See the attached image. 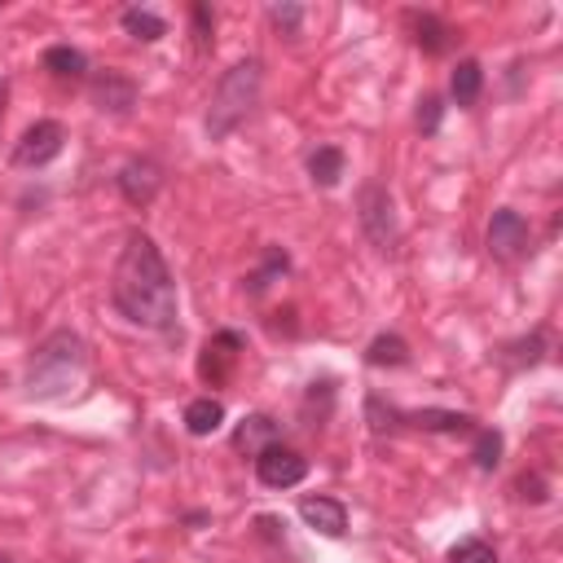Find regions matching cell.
Segmentation results:
<instances>
[{"mask_svg":"<svg viewBox=\"0 0 563 563\" xmlns=\"http://www.w3.org/2000/svg\"><path fill=\"white\" fill-rule=\"evenodd\" d=\"M224 427V405L216 400V396H198V400H189L185 405V431L189 435H216Z\"/></svg>","mask_w":563,"mask_h":563,"instance_id":"cell-13","label":"cell"},{"mask_svg":"<svg viewBox=\"0 0 563 563\" xmlns=\"http://www.w3.org/2000/svg\"><path fill=\"white\" fill-rule=\"evenodd\" d=\"M4 101H9V79L0 75V119H4Z\"/></svg>","mask_w":563,"mask_h":563,"instance_id":"cell-29","label":"cell"},{"mask_svg":"<svg viewBox=\"0 0 563 563\" xmlns=\"http://www.w3.org/2000/svg\"><path fill=\"white\" fill-rule=\"evenodd\" d=\"M528 246H532L528 220L519 211H510V207L493 211V220H488V255L501 260V264H515V260L528 255Z\"/></svg>","mask_w":563,"mask_h":563,"instance_id":"cell-5","label":"cell"},{"mask_svg":"<svg viewBox=\"0 0 563 563\" xmlns=\"http://www.w3.org/2000/svg\"><path fill=\"white\" fill-rule=\"evenodd\" d=\"M268 22L282 31V35H299V26H303V4H290V0H282V4H268Z\"/></svg>","mask_w":563,"mask_h":563,"instance_id":"cell-24","label":"cell"},{"mask_svg":"<svg viewBox=\"0 0 563 563\" xmlns=\"http://www.w3.org/2000/svg\"><path fill=\"white\" fill-rule=\"evenodd\" d=\"M449 563H497V550L488 541H479V537H466V541H457L449 550Z\"/></svg>","mask_w":563,"mask_h":563,"instance_id":"cell-23","label":"cell"},{"mask_svg":"<svg viewBox=\"0 0 563 563\" xmlns=\"http://www.w3.org/2000/svg\"><path fill=\"white\" fill-rule=\"evenodd\" d=\"M471 457H475L479 471H497V462H501V431L479 427L475 431V444H471Z\"/></svg>","mask_w":563,"mask_h":563,"instance_id":"cell-21","label":"cell"},{"mask_svg":"<svg viewBox=\"0 0 563 563\" xmlns=\"http://www.w3.org/2000/svg\"><path fill=\"white\" fill-rule=\"evenodd\" d=\"M119 26H123L132 40H141V44H154V40L167 35V22H163L158 13H150V9H123Z\"/></svg>","mask_w":563,"mask_h":563,"instance_id":"cell-18","label":"cell"},{"mask_svg":"<svg viewBox=\"0 0 563 563\" xmlns=\"http://www.w3.org/2000/svg\"><path fill=\"white\" fill-rule=\"evenodd\" d=\"M189 18H194V40H198V48H211V31H216L211 9H207V4H194Z\"/></svg>","mask_w":563,"mask_h":563,"instance_id":"cell-27","label":"cell"},{"mask_svg":"<svg viewBox=\"0 0 563 563\" xmlns=\"http://www.w3.org/2000/svg\"><path fill=\"white\" fill-rule=\"evenodd\" d=\"M0 563H18V559H9V554H0Z\"/></svg>","mask_w":563,"mask_h":563,"instance_id":"cell-30","label":"cell"},{"mask_svg":"<svg viewBox=\"0 0 563 563\" xmlns=\"http://www.w3.org/2000/svg\"><path fill=\"white\" fill-rule=\"evenodd\" d=\"M273 273H286V251H282V246H273V251H268V260H264V268H260V273L251 277V290L260 295V290L268 286V277H273Z\"/></svg>","mask_w":563,"mask_h":563,"instance_id":"cell-26","label":"cell"},{"mask_svg":"<svg viewBox=\"0 0 563 563\" xmlns=\"http://www.w3.org/2000/svg\"><path fill=\"white\" fill-rule=\"evenodd\" d=\"M519 493H523L528 501H545V497H550V493H545V479H541V475H523V479H519Z\"/></svg>","mask_w":563,"mask_h":563,"instance_id":"cell-28","label":"cell"},{"mask_svg":"<svg viewBox=\"0 0 563 563\" xmlns=\"http://www.w3.org/2000/svg\"><path fill=\"white\" fill-rule=\"evenodd\" d=\"M88 92H92V106L110 110V114H128L136 106V84L128 75H119V70H101Z\"/></svg>","mask_w":563,"mask_h":563,"instance_id":"cell-10","label":"cell"},{"mask_svg":"<svg viewBox=\"0 0 563 563\" xmlns=\"http://www.w3.org/2000/svg\"><path fill=\"white\" fill-rule=\"evenodd\" d=\"M44 70H53L57 79H79L88 70V57L79 48H70V44H53L44 53Z\"/></svg>","mask_w":563,"mask_h":563,"instance_id":"cell-19","label":"cell"},{"mask_svg":"<svg viewBox=\"0 0 563 563\" xmlns=\"http://www.w3.org/2000/svg\"><path fill=\"white\" fill-rule=\"evenodd\" d=\"M62 145H66V128H62L57 119H40V123H31V128L18 136L13 163H18V167H44V163H53V158L62 154Z\"/></svg>","mask_w":563,"mask_h":563,"instance_id":"cell-6","label":"cell"},{"mask_svg":"<svg viewBox=\"0 0 563 563\" xmlns=\"http://www.w3.org/2000/svg\"><path fill=\"white\" fill-rule=\"evenodd\" d=\"M479 88H484V70H479V62H475V57L457 62V66H453V79H449L453 101H457V106H475V101H479Z\"/></svg>","mask_w":563,"mask_h":563,"instance_id":"cell-14","label":"cell"},{"mask_svg":"<svg viewBox=\"0 0 563 563\" xmlns=\"http://www.w3.org/2000/svg\"><path fill=\"white\" fill-rule=\"evenodd\" d=\"M233 444H238V449H251V453H260V449L277 444V422H273L268 413H251V418L238 427Z\"/></svg>","mask_w":563,"mask_h":563,"instance_id":"cell-17","label":"cell"},{"mask_svg":"<svg viewBox=\"0 0 563 563\" xmlns=\"http://www.w3.org/2000/svg\"><path fill=\"white\" fill-rule=\"evenodd\" d=\"M440 114H444V101H440L435 92H427V97L418 101V132H427V136H431V132L440 128Z\"/></svg>","mask_w":563,"mask_h":563,"instance_id":"cell-25","label":"cell"},{"mask_svg":"<svg viewBox=\"0 0 563 563\" xmlns=\"http://www.w3.org/2000/svg\"><path fill=\"white\" fill-rule=\"evenodd\" d=\"M413 427L422 431H471V413H453V409H418V413H405Z\"/></svg>","mask_w":563,"mask_h":563,"instance_id":"cell-20","label":"cell"},{"mask_svg":"<svg viewBox=\"0 0 563 563\" xmlns=\"http://www.w3.org/2000/svg\"><path fill=\"white\" fill-rule=\"evenodd\" d=\"M308 176L321 185V189H334L339 176H343V150L339 145H317L308 154Z\"/></svg>","mask_w":563,"mask_h":563,"instance_id":"cell-15","label":"cell"},{"mask_svg":"<svg viewBox=\"0 0 563 563\" xmlns=\"http://www.w3.org/2000/svg\"><path fill=\"white\" fill-rule=\"evenodd\" d=\"M260 88H264V66H260V57L233 62V66L220 75L216 92H211V106H207V136H211V141H224V136L255 110Z\"/></svg>","mask_w":563,"mask_h":563,"instance_id":"cell-3","label":"cell"},{"mask_svg":"<svg viewBox=\"0 0 563 563\" xmlns=\"http://www.w3.org/2000/svg\"><path fill=\"white\" fill-rule=\"evenodd\" d=\"M365 361L378 365V369H400V365H409V343L400 334H378L365 347Z\"/></svg>","mask_w":563,"mask_h":563,"instance_id":"cell-16","label":"cell"},{"mask_svg":"<svg viewBox=\"0 0 563 563\" xmlns=\"http://www.w3.org/2000/svg\"><path fill=\"white\" fill-rule=\"evenodd\" d=\"M110 299L132 325H145L158 334L176 330V282H172V268L150 233H141V229L128 233V242L114 260Z\"/></svg>","mask_w":563,"mask_h":563,"instance_id":"cell-1","label":"cell"},{"mask_svg":"<svg viewBox=\"0 0 563 563\" xmlns=\"http://www.w3.org/2000/svg\"><path fill=\"white\" fill-rule=\"evenodd\" d=\"M238 352H242V334H233V330H220L211 343H207V356H202V378H211V383H224L229 378V369H233V361H238Z\"/></svg>","mask_w":563,"mask_h":563,"instance_id":"cell-11","label":"cell"},{"mask_svg":"<svg viewBox=\"0 0 563 563\" xmlns=\"http://www.w3.org/2000/svg\"><path fill=\"white\" fill-rule=\"evenodd\" d=\"M303 475H308V457L286 444H268L255 453V479L264 488H295Z\"/></svg>","mask_w":563,"mask_h":563,"instance_id":"cell-7","label":"cell"},{"mask_svg":"<svg viewBox=\"0 0 563 563\" xmlns=\"http://www.w3.org/2000/svg\"><path fill=\"white\" fill-rule=\"evenodd\" d=\"M356 207H361V229L369 233V242H374V246H383V251H391V246H396V238H400L391 194H387L383 185H365V189H361V198H356Z\"/></svg>","mask_w":563,"mask_h":563,"instance_id":"cell-4","label":"cell"},{"mask_svg":"<svg viewBox=\"0 0 563 563\" xmlns=\"http://www.w3.org/2000/svg\"><path fill=\"white\" fill-rule=\"evenodd\" d=\"M541 352H545V334L537 330V334H528V339H519V343H510L501 361H506L510 369H519V365H537V361H541Z\"/></svg>","mask_w":563,"mask_h":563,"instance_id":"cell-22","label":"cell"},{"mask_svg":"<svg viewBox=\"0 0 563 563\" xmlns=\"http://www.w3.org/2000/svg\"><path fill=\"white\" fill-rule=\"evenodd\" d=\"M409 31H413V44L422 53H431V57L449 53V44H453V26L444 18H435V13H409Z\"/></svg>","mask_w":563,"mask_h":563,"instance_id":"cell-12","label":"cell"},{"mask_svg":"<svg viewBox=\"0 0 563 563\" xmlns=\"http://www.w3.org/2000/svg\"><path fill=\"white\" fill-rule=\"evenodd\" d=\"M299 519L312 528V532H321V537H343L347 532V506L339 501V497H303L299 501Z\"/></svg>","mask_w":563,"mask_h":563,"instance_id":"cell-9","label":"cell"},{"mask_svg":"<svg viewBox=\"0 0 563 563\" xmlns=\"http://www.w3.org/2000/svg\"><path fill=\"white\" fill-rule=\"evenodd\" d=\"M88 378V352H84V339L70 334V330H53L31 365H26V396L35 400H66L70 391H79Z\"/></svg>","mask_w":563,"mask_h":563,"instance_id":"cell-2","label":"cell"},{"mask_svg":"<svg viewBox=\"0 0 563 563\" xmlns=\"http://www.w3.org/2000/svg\"><path fill=\"white\" fill-rule=\"evenodd\" d=\"M114 185H119V194H123L132 207H150V202L158 198V189H163V167H158L154 158H128V163L119 167Z\"/></svg>","mask_w":563,"mask_h":563,"instance_id":"cell-8","label":"cell"}]
</instances>
